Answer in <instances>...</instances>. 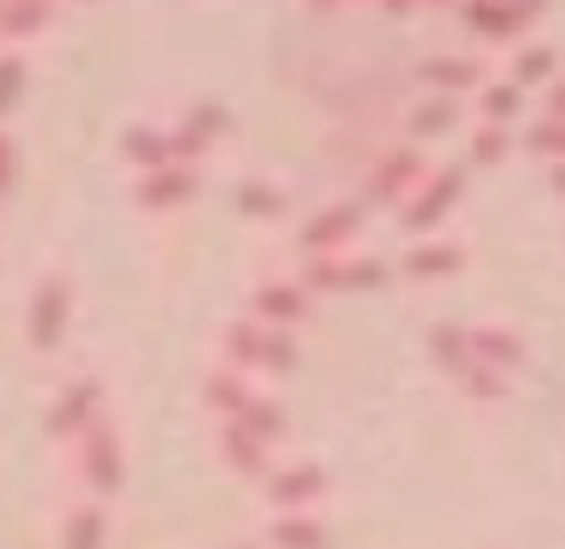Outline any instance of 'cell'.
Returning <instances> with one entry per match:
<instances>
[{"label": "cell", "mask_w": 565, "mask_h": 549, "mask_svg": "<svg viewBox=\"0 0 565 549\" xmlns=\"http://www.w3.org/2000/svg\"><path fill=\"white\" fill-rule=\"evenodd\" d=\"M119 476H124V465H119L116 439L108 434V427H93L89 450H85V481L105 496H113L119 488Z\"/></svg>", "instance_id": "obj_1"}, {"label": "cell", "mask_w": 565, "mask_h": 549, "mask_svg": "<svg viewBox=\"0 0 565 549\" xmlns=\"http://www.w3.org/2000/svg\"><path fill=\"white\" fill-rule=\"evenodd\" d=\"M323 488H328V481H323L320 469H312V465L285 469V473H277L274 481H269V504L292 507V512H297V507L320 499Z\"/></svg>", "instance_id": "obj_2"}, {"label": "cell", "mask_w": 565, "mask_h": 549, "mask_svg": "<svg viewBox=\"0 0 565 549\" xmlns=\"http://www.w3.org/2000/svg\"><path fill=\"white\" fill-rule=\"evenodd\" d=\"M274 549H328V530L308 515H285L269 527Z\"/></svg>", "instance_id": "obj_3"}, {"label": "cell", "mask_w": 565, "mask_h": 549, "mask_svg": "<svg viewBox=\"0 0 565 549\" xmlns=\"http://www.w3.org/2000/svg\"><path fill=\"white\" fill-rule=\"evenodd\" d=\"M100 535H105V515H100L97 507H82V512L66 523L62 549H100Z\"/></svg>", "instance_id": "obj_4"}, {"label": "cell", "mask_w": 565, "mask_h": 549, "mask_svg": "<svg viewBox=\"0 0 565 549\" xmlns=\"http://www.w3.org/2000/svg\"><path fill=\"white\" fill-rule=\"evenodd\" d=\"M66 315V300H62L58 289H46L39 297V308H35V320H31V334L39 338V346H51L54 334H58V323Z\"/></svg>", "instance_id": "obj_5"}, {"label": "cell", "mask_w": 565, "mask_h": 549, "mask_svg": "<svg viewBox=\"0 0 565 549\" xmlns=\"http://www.w3.org/2000/svg\"><path fill=\"white\" fill-rule=\"evenodd\" d=\"M227 458H231V465L243 469V473H262V469H266V458H262L258 439H254L250 431H243V427H231Z\"/></svg>", "instance_id": "obj_6"}, {"label": "cell", "mask_w": 565, "mask_h": 549, "mask_svg": "<svg viewBox=\"0 0 565 549\" xmlns=\"http://www.w3.org/2000/svg\"><path fill=\"white\" fill-rule=\"evenodd\" d=\"M258 304H262V312L277 315V320H292V315H300V297H297V292H289V289L262 292Z\"/></svg>", "instance_id": "obj_7"}, {"label": "cell", "mask_w": 565, "mask_h": 549, "mask_svg": "<svg viewBox=\"0 0 565 549\" xmlns=\"http://www.w3.org/2000/svg\"><path fill=\"white\" fill-rule=\"evenodd\" d=\"M216 396H224V400H216V403H224V408H246V396H243V388H238L235 385V380H220V385H216Z\"/></svg>", "instance_id": "obj_8"}, {"label": "cell", "mask_w": 565, "mask_h": 549, "mask_svg": "<svg viewBox=\"0 0 565 549\" xmlns=\"http://www.w3.org/2000/svg\"><path fill=\"white\" fill-rule=\"evenodd\" d=\"M235 549H254V546H235Z\"/></svg>", "instance_id": "obj_9"}]
</instances>
